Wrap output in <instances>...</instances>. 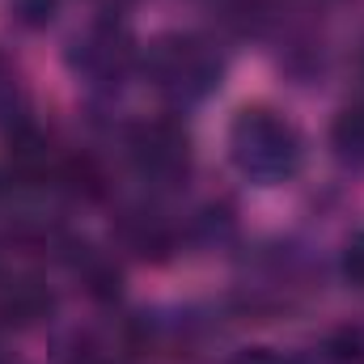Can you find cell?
Returning <instances> with one entry per match:
<instances>
[{
  "mask_svg": "<svg viewBox=\"0 0 364 364\" xmlns=\"http://www.w3.org/2000/svg\"><path fill=\"white\" fill-rule=\"evenodd\" d=\"M229 157L255 182H284L301 170V132L272 106H246L229 127Z\"/></svg>",
  "mask_w": 364,
  "mask_h": 364,
  "instance_id": "cell-1",
  "label": "cell"
},
{
  "mask_svg": "<svg viewBox=\"0 0 364 364\" xmlns=\"http://www.w3.org/2000/svg\"><path fill=\"white\" fill-rule=\"evenodd\" d=\"M55 186H64L68 195H81V199H97V195L106 191V178H102L97 161L81 153V157H64V161H60Z\"/></svg>",
  "mask_w": 364,
  "mask_h": 364,
  "instance_id": "cell-10",
  "label": "cell"
},
{
  "mask_svg": "<svg viewBox=\"0 0 364 364\" xmlns=\"http://www.w3.org/2000/svg\"><path fill=\"white\" fill-rule=\"evenodd\" d=\"M114 237L123 242V250H132L136 259H153V263L170 259L174 246H178V233H174L170 216L157 212V208H127L114 220Z\"/></svg>",
  "mask_w": 364,
  "mask_h": 364,
  "instance_id": "cell-6",
  "label": "cell"
},
{
  "mask_svg": "<svg viewBox=\"0 0 364 364\" xmlns=\"http://www.w3.org/2000/svg\"><path fill=\"white\" fill-rule=\"evenodd\" d=\"M322 364H364V335L360 331H339L322 348Z\"/></svg>",
  "mask_w": 364,
  "mask_h": 364,
  "instance_id": "cell-11",
  "label": "cell"
},
{
  "mask_svg": "<svg viewBox=\"0 0 364 364\" xmlns=\"http://www.w3.org/2000/svg\"><path fill=\"white\" fill-rule=\"evenodd\" d=\"M331 144H335V153H339L343 161L364 166V97L348 102V106L335 114V123H331Z\"/></svg>",
  "mask_w": 364,
  "mask_h": 364,
  "instance_id": "cell-8",
  "label": "cell"
},
{
  "mask_svg": "<svg viewBox=\"0 0 364 364\" xmlns=\"http://www.w3.org/2000/svg\"><path fill=\"white\" fill-rule=\"evenodd\" d=\"M55 309V296L43 279L34 275H21V279H9L4 292H0V318L9 326H38L47 314Z\"/></svg>",
  "mask_w": 364,
  "mask_h": 364,
  "instance_id": "cell-7",
  "label": "cell"
},
{
  "mask_svg": "<svg viewBox=\"0 0 364 364\" xmlns=\"http://www.w3.org/2000/svg\"><path fill=\"white\" fill-rule=\"evenodd\" d=\"M144 73L153 81V90L170 102H199L220 85V51L199 38V34H166L149 47V60H144Z\"/></svg>",
  "mask_w": 364,
  "mask_h": 364,
  "instance_id": "cell-2",
  "label": "cell"
},
{
  "mask_svg": "<svg viewBox=\"0 0 364 364\" xmlns=\"http://www.w3.org/2000/svg\"><path fill=\"white\" fill-rule=\"evenodd\" d=\"M73 364H114V360H106V356H97V352H81Z\"/></svg>",
  "mask_w": 364,
  "mask_h": 364,
  "instance_id": "cell-16",
  "label": "cell"
},
{
  "mask_svg": "<svg viewBox=\"0 0 364 364\" xmlns=\"http://www.w3.org/2000/svg\"><path fill=\"white\" fill-rule=\"evenodd\" d=\"M102 4H114V9H119V4H127V0H102Z\"/></svg>",
  "mask_w": 364,
  "mask_h": 364,
  "instance_id": "cell-17",
  "label": "cell"
},
{
  "mask_svg": "<svg viewBox=\"0 0 364 364\" xmlns=\"http://www.w3.org/2000/svg\"><path fill=\"white\" fill-rule=\"evenodd\" d=\"M343 272H348V279H352L356 288H364V237H356L352 250L343 255Z\"/></svg>",
  "mask_w": 364,
  "mask_h": 364,
  "instance_id": "cell-14",
  "label": "cell"
},
{
  "mask_svg": "<svg viewBox=\"0 0 364 364\" xmlns=\"http://www.w3.org/2000/svg\"><path fill=\"white\" fill-rule=\"evenodd\" d=\"M233 364H284V360L275 352H267V348H250V352H242Z\"/></svg>",
  "mask_w": 364,
  "mask_h": 364,
  "instance_id": "cell-15",
  "label": "cell"
},
{
  "mask_svg": "<svg viewBox=\"0 0 364 364\" xmlns=\"http://www.w3.org/2000/svg\"><path fill=\"white\" fill-rule=\"evenodd\" d=\"M127 157L149 182H178L191 170V136L174 119H144L127 132Z\"/></svg>",
  "mask_w": 364,
  "mask_h": 364,
  "instance_id": "cell-3",
  "label": "cell"
},
{
  "mask_svg": "<svg viewBox=\"0 0 364 364\" xmlns=\"http://www.w3.org/2000/svg\"><path fill=\"white\" fill-rule=\"evenodd\" d=\"M136 60V43L132 34L114 21V17H102L93 21L85 34H77L73 51H68V64L90 81V85H119L127 77Z\"/></svg>",
  "mask_w": 364,
  "mask_h": 364,
  "instance_id": "cell-4",
  "label": "cell"
},
{
  "mask_svg": "<svg viewBox=\"0 0 364 364\" xmlns=\"http://www.w3.org/2000/svg\"><path fill=\"white\" fill-rule=\"evenodd\" d=\"M60 153H55V140H51V132L43 127V123H34V119H17L13 127H9V140H4V166H9V174L21 182H55V170H60Z\"/></svg>",
  "mask_w": 364,
  "mask_h": 364,
  "instance_id": "cell-5",
  "label": "cell"
},
{
  "mask_svg": "<svg viewBox=\"0 0 364 364\" xmlns=\"http://www.w3.org/2000/svg\"><path fill=\"white\" fill-rule=\"evenodd\" d=\"M55 9H60V0H13V17L21 21V26H47L51 17H55Z\"/></svg>",
  "mask_w": 364,
  "mask_h": 364,
  "instance_id": "cell-13",
  "label": "cell"
},
{
  "mask_svg": "<svg viewBox=\"0 0 364 364\" xmlns=\"http://www.w3.org/2000/svg\"><path fill=\"white\" fill-rule=\"evenodd\" d=\"M0 119H21V77L17 68L0 55Z\"/></svg>",
  "mask_w": 364,
  "mask_h": 364,
  "instance_id": "cell-12",
  "label": "cell"
},
{
  "mask_svg": "<svg viewBox=\"0 0 364 364\" xmlns=\"http://www.w3.org/2000/svg\"><path fill=\"white\" fill-rule=\"evenodd\" d=\"M73 263H77V272H81V279H85V292H90L93 301H114V296H119L123 275H119V267H114L110 259L93 255L90 246H77Z\"/></svg>",
  "mask_w": 364,
  "mask_h": 364,
  "instance_id": "cell-9",
  "label": "cell"
}]
</instances>
